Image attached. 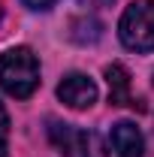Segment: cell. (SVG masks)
<instances>
[{"label": "cell", "mask_w": 154, "mask_h": 157, "mask_svg": "<svg viewBox=\"0 0 154 157\" xmlns=\"http://www.w3.org/2000/svg\"><path fill=\"white\" fill-rule=\"evenodd\" d=\"M109 142H112L115 157H142L145 154V136L133 121H118L112 127V133H109Z\"/></svg>", "instance_id": "cell-5"}, {"label": "cell", "mask_w": 154, "mask_h": 157, "mask_svg": "<svg viewBox=\"0 0 154 157\" xmlns=\"http://www.w3.org/2000/svg\"><path fill=\"white\" fill-rule=\"evenodd\" d=\"M0 157H6V145H3V139H0Z\"/></svg>", "instance_id": "cell-10"}, {"label": "cell", "mask_w": 154, "mask_h": 157, "mask_svg": "<svg viewBox=\"0 0 154 157\" xmlns=\"http://www.w3.org/2000/svg\"><path fill=\"white\" fill-rule=\"evenodd\" d=\"M24 6H30V9H39V12H45V9H52L55 6V0H21Z\"/></svg>", "instance_id": "cell-7"}, {"label": "cell", "mask_w": 154, "mask_h": 157, "mask_svg": "<svg viewBox=\"0 0 154 157\" xmlns=\"http://www.w3.org/2000/svg\"><path fill=\"white\" fill-rule=\"evenodd\" d=\"M118 36L130 52H154V0H133L124 9Z\"/></svg>", "instance_id": "cell-2"}, {"label": "cell", "mask_w": 154, "mask_h": 157, "mask_svg": "<svg viewBox=\"0 0 154 157\" xmlns=\"http://www.w3.org/2000/svg\"><path fill=\"white\" fill-rule=\"evenodd\" d=\"M9 133V115H6V109L0 106V139Z\"/></svg>", "instance_id": "cell-8"}, {"label": "cell", "mask_w": 154, "mask_h": 157, "mask_svg": "<svg viewBox=\"0 0 154 157\" xmlns=\"http://www.w3.org/2000/svg\"><path fill=\"white\" fill-rule=\"evenodd\" d=\"M106 78H109V100L112 106H136L133 94H130V76L121 63L106 67Z\"/></svg>", "instance_id": "cell-6"}, {"label": "cell", "mask_w": 154, "mask_h": 157, "mask_svg": "<svg viewBox=\"0 0 154 157\" xmlns=\"http://www.w3.org/2000/svg\"><path fill=\"white\" fill-rule=\"evenodd\" d=\"M97 85L91 76H85V73H67V76L60 78L58 85V100L64 103V106H70V109H76V112H82V109H91L97 103Z\"/></svg>", "instance_id": "cell-4"}, {"label": "cell", "mask_w": 154, "mask_h": 157, "mask_svg": "<svg viewBox=\"0 0 154 157\" xmlns=\"http://www.w3.org/2000/svg\"><path fill=\"white\" fill-rule=\"evenodd\" d=\"M0 88L15 100H27L39 88V60L27 45H12L0 55Z\"/></svg>", "instance_id": "cell-1"}, {"label": "cell", "mask_w": 154, "mask_h": 157, "mask_svg": "<svg viewBox=\"0 0 154 157\" xmlns=\"http://www.w3.org/2000/svg\"><path fill=\"white\" fill-rule=\"evenodd\" d=\"M79 3H85V6H109L112 0H79Z\"/></svg>", "instance_id": "cell-9"}, {"label": "cell", "mask_w": 154, "mask_h": 157, "mask_svg": "<svg viewBox=\"0 0 154 157\" xmlns=\"http://www.w3.org/2000/svg\"><path fill=\"white\" fill-rule=\"evenodd\" d=\"M48 139L60 151V157H106V145L100 133L94 130H82L76 124L67 121H48Z\"/></svg>", "instance_id": "cell-3"}]
</instances>
